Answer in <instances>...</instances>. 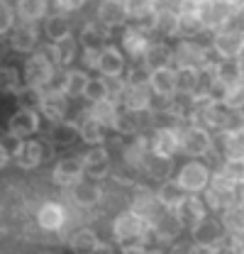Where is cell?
<instances>
[{
    "instance_id": "obj_1",
    "label": "cell",
    "mask_w": 244,
    "mask_h": 254,
    "mask_svg": "<svg viewBox=\"0 0 244 254\" xmlns=\"http://www.w3.org/2000/svg\"><path fill=\"white\" fill-rule=\"evenodd\" d=\"M152 235V220H147L144 215L134 213V210H127L115 218L113 222V240L122 245V242H132V240H149Z\"/></svg>"
},
{
    "instance_id": "obj_2",
    "label": "cell",
    "mask_w": 244,
    "mask_h": 254,
    "mask_svg": "<svg viewBox=\"0 0 244 254\" xmlns=\"http://www.w3.org/2000/svg\"><path fill=\"white\" fill-rule=\"evenodd\" d=\"M190 232H193V242H195L198 252H217L220 242L225 237V230H222L220 220L210 218L208 213L190 227Z\"/></svg>"
},
{
    "instance_id": "obj_3",
    "label": "cell",
    "mask_w": 244,
    "mask_h": 254,
    "mask_svg": "<svg viewBox=\"0 0 244 254\" xmlns=\"http://www.w3.org/2000/svg\"><path fill=\"white\" fill-rule=\"evenodd\" d=\"M232 15L240 12H235L227 0H198V17L203 22V30H222Z\"/></svg>"
},
{
    "instance_id": "obj_4",
    "label": "cell",
    "mask_w": 244,
    "mask_h": 254,
    "mask_svg": "<svg viewBox=\"0 0 244 254\" xmlns=\"http://www.w3.org/2000/svg\"><path fill=\"white\" fill-rule=\"evenodd\" d=\"M171 54H174L176 68H200L203 64L210 62V49L200 47V44L193 42V39H181V42L171 49Z\"/></svg>"
},
{
    "instance_id": "obj_5",
    "label": "cell",
    "mask_w": 244,
    "mask_h": 254,
    "mask_svg": "<svg viewBox=\"0 0 244 254\" xmlns=\"http://www.w3.org/2000/svg\"><path fill=\"white\" fill-rule=\"evenodd\" d=\"M54 71L57 68L37 52V54H32L30 59L25 62L22 81H25V86H32V88H47L52 83V78H54Z\"/></svg>"
},
{
    "instance_id": "obj_6",
    "label": "cell",
    "mask_w": 244,
    "mask_h": 254,
    "mask_svg": "<svg viewBox=\"0 0 244 254\" xmlns=\"http://www.w3.org/2000/svg\"><path fill=\"white\" fill-rule=\"evenodd\" d=\"M176 181H179L188 193H198V190L205 189L208 181H210V166L203 164V161H188V164L181 166Z\"/></svg>"
},
{
    "instance_id": "obj_7",
    "label": "cell",
    "mask_w": 244,
    "mask_h": 254,
    "mask_svg": "<svg viewBox=\"0 0 244 254\" xmlns=\"http://www.w3.org/2000/svg\"><path fill=\"white\" fill-rule=\"evenodd\" d=\"M49 123H54V120H63L66 118V113H68V98L61 93L59 86H54V88H44L42 91V100H39V108H37Z\"/></svg>"
},
{
    "instance_id": "obj_8",
    "label": "cell",
    "mask_w": 244,
    "mask_h": 254,
    "mask_svg": "<svg viewBox=\"0 0 244 254\" xmlns=\"http://www.w3.org/2000/svg\"><path fill=\"white\" fill-rule=\"evenodd\" d=\"M83 176H88V179H95V181H100V179H105L108 174H110V154H108V149L103 147V144H93V149H88L83 157Z\"/></svg>"
},
{
    "instance_id": "obj_9",
    "label": "cell",
    "mask_w": 244,
    "mask_h": 254,
    "mask_svg": "<svg viewBox=\"0 0 244 254\" xmlns=\"http://www.w3.org/2000/svg\"><path fill=\"white\" fill-rule=\"evenodd\" d=\"M39 129V110L20 108L10 120H7V134L15 139H27Z\"/></svg>"
},
{
    "instance_id": "obj_10",
    "label": "cell",
    "mask_w": 244,
    "mask_h": 254,
    "mask_svg": "<svg viewBox=\"0 0 244 254\" xmlns=\"http://www.w3.org/2000/svg\"><path fill=\"white\" fill-rule=\"evenodd\" d=\"M68 198L78 205V208H93L100 203L103 198V190L95 184V179H88V176H81L76 184L68 186Z\"/></svg>"
},
{
    "instance_id": "obj_11",
    "label": "cell",
    "mask_w": 244,
    "mask_h": 254,
    "mask_svg": "<svg viewBox=\"0 0 244 254\" xmlns=\"http://www.w3.org/2000/svg\"><path fill=\"white\" fill-rule=\"evenodd\" d=\"M10 157L15 159V164L20 166V169H37L47 154H44V142H39V139H20V144L15 147V152L10 154Z\"/></svg>"
},
{
    "instance_id": "obj_12",
    "label": "cell",
    "mask_w": 244,
    "mask_h": 254,
    "mask_svg": "<svg viewBox=\"0 0 244 254\" xmlns=\"http://www.w3.org/2000/svg\"><path fill=\"white\" fill-rule=\"evenodd\" d=\"M179 147H181L188 157H205V154L210 152V132L198 125H190L183 132Z\"/></svg>"
},
{
    "instance_id": "obj_13",
    "label": "cell",
    "mask_w": 244,
    "mask_h": 254,
    "mask_svg": "<svg viewBox=\"0 0 244 254\" xmlns=\"http://www.w3.org/2000/svg\"><path fill=\"white\" fill-rule=\"evenodd\" d=\"M10 47L15 52H22V54H30L39 47V30H37V22H20V25H12L10 30Z\"/></svg>"
},
{
    "instance_id": "obj_14",
    "label": "cell",
    "mask_w": 244,
    "mask_h": 254,
    "mask_svg": "<svg viewBox=\"0 0 244 254\" xmlns=\"http://www.w3.org/2000/svg\"><path fill=\"white\" fill-rule=\"evenodd\" d=\"M205 213H208L205 203L198 195H190V193H185L181 200L176 203V208H174V215L179 218V222H181L183 227H193Z\"/></svg>"
},
{
    "instance_id": "obj_15",
    "label": "cell",
    "mask_w": 244,
    "mask_h": 254,
    "mask_svg": "<svg viewBox=\"0 0 244 254\" xmlns=\"http://www.w3.org/2000/svg\"><path fill=\"white\" fill-rule=\"evenodd\" d=\"M213 52L220 59L242 57V32L217 30L213 37Z\"/></svg>"
},
{
    "instance_id": "obj_16",
    "label": "cell",
    "mask_w": 244,
    "mask_h": 254,
    "mask_svg": "<svg viewBox=\"0 0 244 254\" xmlns=\"http://www.w3.org/2000/svg\"><path fill=\"white\" fill-rule=\"evenodd\" d=\"M78 137V127L76 120H54L49 129H47V142L57 149V147H71Z\"/></svg>"
},
{
    "instance_id": "obj_17",
    "label": "cell",
    "mask_w": 244,
    "mask_h": 254,
    "mask_svg": "<svg viewBox=\"0 0 244 254\" xmlns=\"http://www.w3.org/2000/svg\"><path fill=\"white\" fill-rule=\"evenodd\" d=\"M81 176H83V161L76 157L61 159L59 164L54 166V171H52V181H54L57 186H61V189H68V186L76 184Z\"/></svg>"
},
{
    "instance_id": "obj_18",
    "label": "cell",
    "mask_w": 244,
    "mask_h": 254,
    "mask_svg": "<svg viewBox=\"0 0 244 254\" xmlns=\"http://www.w3.org/2000/svg\"><path fill=\"white\" fill-rule=\"evenodd\" d=\"M183 225L179 222V218L169 210L164 215H154L152 218V235L159 240V242H174L181 237Z\"/></svg>"
},
{
    "instance_id": "obj_19",
    "label": "cell",
    "mask_w": 244,
    "mask_h": 254,
    "mask_svg": "<svg viewBox=\"0 0 244 254\" xmlns=\"http://www.w3.org/2000/svg\"><path fill=\"white\" fill-rule=\"evenodd\" d=\"M127 7H124V0H103L100 7H98V22L105 25L108 30L113 27H122L127 25Z\"/></svg>"
},
{
    "instance_id": "obj_20",
    "label": "cell",
    "mask_w": 244,
    "mask_h": 254,
    "mask_svg": "<svg viewBox=\"0 0 244 254\" xmlns=\"http://www.w3.org/2000/svg\"><path fill=\"white\" fill-rule=\"evenodd\" d=\"M149 149L156 157H174L179 149V137L171 127H154L152 139H149Z\"/></svg>"
},
{
    "instance_id": "obj_21",
    "label": "cell",
    "mask_w": 244,
    "mask_h": 254,
    "mask_svg": "<svg viewBox=\"0 0 244 254\" xmlns=\"http://www.w3.org/2000/svg\"><path fill=\"white\" fill-rule=\"evenodd\" d=\"M95 68L100 71V76H122V71H124L122 52L118 47H113V44H105L100 49V54H98V66Z\"/></svg>"
},
{
    "instance_id": "obj_22",
    "label": "cell",
    "mask_w": 244,
    "mask_h": 254,
    "mask_svg": "<svg viewBox=\"0 0 244 254\" xmlns=\"http://www.w3.org/2000/svg\"><path fill=\"white\" fill-rule=\"evenodd\" d=\"M149 98H152V88H149V86H132V83H124L122 108H127V110H132V113H147Z\"/></svg>"
},
{
    "instance_id": "obj_23",
    "label": "cell",
    "mask_w": 244,
    "mask_h": 254,
    "mask_svg": "<svg viewBox=\"0 0 244 254\" xmlns=\"http://www.w3.org/2000/svg\"><path fill=\"white\" fill-rule=\"evenodd\" d=\"M68 245H71V250H73V252H81V254L110 252V250H113V245H103V242L98 240V235H95L93 230H88V227H83V230L73 232V237L68 240Z\"/></svg>"
},
{
    "instance_id": "obj_24",
    "label": "cell",
    "mask_w": 244,
    "mask_h": 254,
    "mask_svg": "<svg viewBox=\"0 0 244 254\" xmlns=\"http://www.w3.org/2000/svg\"><path fill=\"white\" fill-rule=\"evenodd\" d=\"M76 127H78V137H81L86 144L93 147V144H103V142H105V125H100L95 118H91L88 110L78 115Z\"/></svg>"
},
{
    "instance_id": "obj_25",
    "label": "cell",
    "mask_w": 244,
    "mask_h": 254,
    "mask_svg": "<svg viewBox=\"0 0 244 254\" xmlns=\"http://www.w3.org/2000/svg\"><path fill=\"white\" fill-rule=\"evenodd\" d=\"M37 222H39V227L42 230H47V232H57L63 227V222H66V210L61 208L59 203H44L39 210H37Z\"/></svg>"
},
{
    "instance_id": "obj_26",
    "label": "cell",
    "mask_w": 244,
    "mask_h": 254,
    "mask_svg": "<svg viewBox=\"0 0 244 254\" xmlns=\"http://www.w3.org/2000/svg\"><path fill=\"white\" fill-rule=\"evenodd\" d=\"M159 200H156V193L149 186H134L132 189V210L144 215L147 220L154 218V210H156Z\"/></svg>"
},
{
    "instance_id": "obj_27",
    "label": "cell",
    "mask_w": 244,
    "mask_h": 254,
    "mask_svg": "<svg viewBox=\"0 0 244 254\" xmlns=\"http://www.w3.org/2000/svg\"><path fill=\"white\" fill-rule=\"evenodd\" d=\"M144 66L154 71V68H164V66H171L174 64V54H171V47L166 42H149L147 52H144Z\"/></svg>"
},
{
    "instance_id": "obj_28",
    "label": "cell",
    "mask_w": 244,
    "mask_h": 254,
    "mask_svg": "<svg viewBox=\"0 0 244 254\" xmlns=\"http://www.w3.org/2000/svg\"><path fill=\"white\" fill-rule=\"evenodd\" d=\"M142 127H144V120H142L139 113H132L127 108H118L110 129H115L118 134H137V132H142Z\"/></svg>"
},
{
    "instance_id": "obj_29",
    "label": "cell",
    "mask_w": 244,
    "mask_h": 254,
    "mask_svg": "<svg viewBox=\"0 0 244 254\" xmlns=\"http://www.w3.org/2000/svg\"><path fill=\"white\" fill-rule=\"evenodd\" d=\"M147 47H149V37H147L144 30H139V27L124 30V34H122V49H124L132 59H142L144 52H147Z\"/></svg>"
},
{
    "instance_id": "obj_30",
    "label": "cell",
    "mask_w": 244,
    "mask_h": 254,
    "mask_svg": "<svg viewBox=\"0 0 244 254\" xmlns=\"http://www.w3.org/2000/svg\"><path fill=\"white\" fill-rule=\"evenodd\" d=\"M86 83H88V73L86 71H78V68H66L63 71V78H61V93L66 98H83L86 91Z\"/></svg>"
},
{
    "instance_id": "obj_31",
    "label": "cell",
    "mask_w": 244,
    "mask_h": 254,
    "mask_svg": "<svg viewBox=\"0 0 244 254\" xmlns=\"http://www.w3.org/2000/svg\"><path fill=\"white\" fill-rule=\"evenodd\" d=\"M154 193H156V200H159V205H161V208H166V210H174V208H176V203L181 200L188 190L183 189L179 181L164 179V181H161V186L154 190Z\"/></svg>"
},
{
    "instance_id": "obj_32",
    "label": "cell",
    "mask_w": 244,
    "mask_h": 254,
    "mask_svg": "<svg viewBox=\"0 0 244 254\" xmlns=\"http://www.w3.org/2000/svg\"><path fill=\"white\" fill-rule=\"evenodd\" d=\"M110 39V30L100 22H86L81 30V44L83 49H103Z\"/></svg>"
},
{
    "instance_id": "obj_33",
    "label": "cell",
    "mask_w": 244,
    "mask_h": 254,
    "mask_svg": "<svg viewBox=\"0 0 244 254\" xmlns=\"http://www.w3.org/2000/svg\"><path fill=\"white\" fill-rule=\"evenodd\" d=\"M215 78L225 81L227 86L242 83V59L240 57H230V59L215 62Z\"/></svg>"
},
{
    "instance_id": "obj_34",
    "label": "cell",
    "mask_w": 244,
    "mask_h": 254,
    "mask_svg": "<svg viewBox=\"0 0 244 254\" xmlns=\"http://www.w3.org/2000/svg\"><path fill=\"white\" fill-rule=\"evenodd\" d=\"M44 32L49 37V42H61V39H68L71 37V22L63 12H52L47 15L44 20Z\"/></svg>"
},
{
    "instance_id": "obj_35",
    "label": "cell",
    "mask_w": 244,
    "mask_h": 254,
    "mask_svg": "<svg viewBox=\"0 0 244 254\" xmlns=\"http://www.w3.org/2000/svg\"><path fill=\"white\" fill-rule=\"evenodd\" d=\"M174 86H176V93L193 95L200 86V71L198 68H174Z\"/></svg>"
},
{
    "instance_id": "obj_36",
    "label": "cell",
    "mask_w": 244,
    "mask_h": 254,
    "mask_svg": "<svg viewBox=\"0 0 244 254\" xmlns=\"http://www.w3.org/2000/svg\"><path fill=\"white\" fill-rule=\"evenodd\" d=\"M149 88H152V93H159V95H174L176 93V86H174V68H171V66L154 68L152 76H149Z\"/></svg>"
},
{
    "instance_id": "obj_37",
    "label": "cell",
    "mask_w": 244,
    "mask_h": 254,
    "mask_svg": "<svg viewBox=\"0 0 244 254\" xmlns=\"http://www.w3.org/2000/svg\"><path fill=\"white\" fill-rule=\"evenodd\" d=\"M171 166H174L171 157H156L154 152H149V154L144 157V161L139 164V169H144L156 181H164L166 176H171Z\"/></svg>"
},
{
    "instance_id": "obj_38",
    "label": "cell",
    "mask_w": 244,
    "mask_h": 254,
    "mask_svg": "<svg viewBox=\"0 0 244 254\" xmlns=\"http://www.w3.org/2000/svg\"><path fill=\"white\" fill-rule=\"evenodd\" d=\"M124 7H127V17L129 20H137L147 27H152L154 20V0H124Z\"/></svg>"
},
{
    "instance_id": "obj_39",
    "label": "cell",
    "mask_w": 244,
    "mask_h": 254,
    "mask_svg": "<svg viewBox=\"0 0 244 254\" xmlns=\"http://www.w3.org/2000/svg\"><path fill=\"white\" fill-rule=\"evenodd\" d=\"M152 27L159 34H164V37H176V32H179V12L176 10H156L154 12V20H152Z\"/></svg>"
},
{
    "instance_id": "obj_40",
    "label": "cell",
    "mask_w": 244,
    "mask_h": 254,
    "mask_svg": "<svg viewBox=\"0 0 244 254\" xmlns=\"http://www.w3.org/2000/svg\"><path fill=\"white\" fill-rule=\"evenodd\" d=\"M220 225L225 232H242L244 230V218H242V205L240 203H230L220 210Z\"/></svg>"
},
{
    "instance_id": "obj_41",
    "label": "cell",
    "mask_w": 244,
    "mask_h": 254,
    "mask_svg": "<svg viewBox=\"0 0 244 254\" xmlns=\"http://www.w3.org/2000/svg\"><path fill=\"white\" fill-rule=\"evenodd\" d=\"M17 15L22 22H37L47 17V0H17Z\"/></svg>"
},
{
    "instance_id": "obj_42",
    "label": "cell",
    "mask_w": 244,
    "mask_h": 254,
    "mask_svg": "<svg viewBox=\"0 0 244 254\" xmlns=\"http://www.w3.org/2000/svg\"><path fill=\"white\" fill-rule=\"evenodd\" d=\"M115 110H118V105L110 100V98H100V100H93L91 108H88V115L95 118L100 125L110 127L113 125V118H115Z\"/></svg>"
},
{
    "instance_id": "obj_43",
    "label": "cell",
    "mask_w": 244,
    "mask_h": 254,
    "mask_svg": "<svg viewBox=\"0 0 244 254\" xmlns=\"http://www.w3.org/2000/svg\"><path fill=\"white\" fill-rule=\"evenodd\" d=\"M200 32H205V30H203V22H200V17H198L195 10L193 12H179V32H176V37L190 39V37H195Z\"/></svg>"
},
{
    "instance_id": "obj_44",
    "label": "cell",
    "mask_w": 244,
    "mask_h": 254,
    "mask_svg": "<svg viewBox=\"0 0 244 254\" xmlns=\"http://www.w3.org/2000/svg\"><path fill=\"white\" fill-rule=\"evenodd\" d=\"M22 86H25V81H22V76H20L17 68H12V66H0V93L15 95Z\"/></svg>"
},
{
    "instance_id": "obj_45",
    "label": "cell",
    "mask_w": 244,
    "mask_h": 254,
    "mask_svg": "<svg viewBox=\"0 0 244 254\" xmlns=\"http://www.w3.org/2000/svg\"><path fill=\"white\" fill-rule=\"evenodd\" d=\"M42 91L44 88H32V86H22L20 91H17V103H20V108H32V110H37L39 108V100H42Z\"/></svg>"
},
{
    "instance_id": "obj_46",
    "label": "cell",
    "mask_w": 244,
    "mask_h": 254,
    "mask_svg": "<svg viewBox=\"0 0 244 254\" xmlns=\"http://www.w3.org/2000/svg\"><path fill=\"white\" fill-rule=\"evenodd\" d=\"M103 83H105V95L115 105H120L122 93H124V78H120V76H103Z\"/></svg>"
},
{
    "instance_id": "obj_47",
    "label": "cell",
    "mask_w": 244,
    "mask_h": 254,
    "mask_svg": "<svg viewBox=\"0 0 244 254\" xmlns=\"http://www.w3.org/2000/svg\"><path fill=\"white\" fill-rule=\"evenodd\" d=\"M57 49H59V66L61 68H68L73 59H76V42L68 37V39H61L57 42Z\"/></svg>"
},
{
    "instance_id": "obj_48",
    "label": "cell",
    "mask_w": 244,
    "mask_h": 254,
    "mask_svg": "<svg viewBox=\"0 0 244 254\" xmlns=\"http://www.w3.org/2000/svg\"><path fill=\"white\" fill-rule=\"evenodd\" d=\"M242 103H244V91H242V83H235L227 88V93L222 98V105L227 110H242Z\"/></svg>"
},
{
    "instance_id": "obj_49",
    "label": "cell",
    "mask_w": 244,
    "mask_h": 254,
    "mask_svg": "<svg viewBox=\"0 0 244 254\" xmlns=\"http://www.w3.org/2000/svg\"><path fill=\"white\" fill-rule=\"evenodd\" d=\"M149 76H152V71H149L144 64H139V66H132V68L127 71L124 83H132V86H149Z\"/></svg>"
},
{
    "instance_id": "obj_50",
    "label": "cell",
    "mask_w": 244,
    "mask_h": 254,
    "mask_svg": "<svg viewBox=\"0 0 244 254\" xmlns=\"http://www.w3.org/2000/svg\"><path fill=\"white\" fill-rule=\"evenodd\" d=\"M220 171H222L225 176H230L232 181H242V176H244V161H242V157H240V159H222Z\"/></svg>"
},
{
    "instance_id": "obj_51",
    "label": "cell",
    "mask_w": 244,
    "mask_h": 254,
    "mask_svg": "<svg viewBox=\"0 0 244 254\" xmlns=\"http://www.w3.org/2000/svg\"><path fill=\"white\" fill-rule=\"evenodd\" d=\"M83 98H88V100H100V98H108L105 95V83H103V78H88V83H86V91H83Z\"/></svg>"
},
{
    "instance_id": "obj_52",
    "label": "cell",
    "mask_w": 244,
    "mask_h": 254,
    "mask_svg": "<svg viewBox=\"0 0 244 254\" xmlns=\"http://www.w3.org/2000/svg\"><path fill=\"white\" fill-rule=\"evenodd\" d=\"M12 25H15V15H12L10 5L0 0V34H7L12 30Z\"/></svg>"
},
{
    "instance_id": "obj_53",
    "label": "cell",
    "mask_w": 244,
    "mask_h": 254,
    "mask_svg": "<svg viewBox=\"0 0 244 254\" xmlns=\"http://www.w3.org/2000/svg\"><path fill=\"white\" fill-rule=\"evenodd\" d=\"M39 54L52 64L54 68H61L59 66V49H57V42H49V44H42L39 47Z\"/></svg>"
},
{
    "instance_id": "obj_54",
    "label": "cell",
    "mask_w": 244,
    "mask_h": 254,
    "mask_svg": "<svg viewBox=\"0 0 244 254\" xmlns=\"http://www.w3.org/2000/svg\"><path fill=\"white\" fill-rule=\"evenodd\" d=\"M98 54H100V49H83V57H81V62L86 68H95L98 66Z\"/></svg>"
},
{
    "instance_id": "obj_55",
    "label": "cell",
    "mask_w": 244,
    "mask_h": 254,
    "mask_svg": "<svg viewBox=\"0 0 244 254\" xmlns=\"http://www.w3.org/2000/svg\"><path fill=\"white\" fill-rule=\"evenodd\" d=\"M57 5L63 12H73V10H81L86 5V0H57Z\"/></svg>"
},
{
    "instance_id": "obj_56",
    "label": "cell",
    "mask_w": 244,
    "mask_h": 254,
    "mask_svg": "<svg viewBox=\"0 0 244 254\" xmlns=\"http://www.w3.org/2000/svg\"><path fill=\"white\" fill-rule=\"evenodd\" d=\"M7 161H10V152H7V147L0 142V169H5V166H7Z\"/></svg>"
},
{
    "instance_id": "obj_57",
    "label": "cell",
    "mask_w": 244,
    "mask_h": 254,
    "mask_svg": "<svg viewBox=\"0 0 244 254\" xmlns=\"http://www.w3.org/2000/svg\"><path fill=\"white\" fill-rule=\"evenodd\" d=\"M227 2H230V7L235 12H242V0H227Z\"/></svg>"
},
{
    "instance_id": "obj_58",
    "label": "cell",
    "mask_w": 244,
    "mask_h": 254,
    "mask_svg": "<svg viewBox=\"0 0 244 254\" xmlns=\"http://www.w3.org/2000/svg\"><path fill=\"white\" fill-rule=\"evenodd\" d=\"M2 2H7V0H2Z\"/></svg>"
}]
</instances>
